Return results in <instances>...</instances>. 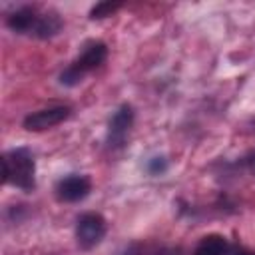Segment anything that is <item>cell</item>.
<instances>
[{"mask_svg":"<svg viewBox=\"0 0 255 255\" xmlns=\"http://www.w3.org/2000/svg\"><path fill=\"white\" fill-rule=\"evenodd\" d=\"M2 181L12 183L14 187H20L24 191H32L36 185L34 179V159L32 153L26 147H16L2 155Z\"/></svg>","mask_w":255,"mask_h":255,"instance_id":"6da1fadb","label":"cell"},{"mask_svg":"<svg viewBox=\"0 0 255 255\" xmlns=\"http://www.w3.org/2000/svg\"><path fill=\"white\" fill-rule=\"evenodd\" d=\"M106 56H108V48H106L104 42H90V44H86L82 54L60 74V84L62 86H78L90 70L98 68L106 60Z\"/></svg>","mask_w":255,"mask_h":255,"instance_id":"7a4b0ae2","label":"cell"},{"mask_svg":"<svg viewBox=\"0 0 255 255\" xmlns=\"http://www.w3.org/2000/svg\"><path fill=\"white\" fill-rule=\"evenodd\" d=\"M106 235V219L100 213H84L78 217L76 223V239L82 249H92L96 247Z\"/></svg>","mask_w":255,"mask_h":255,"instance_id":"3957f363","label":"cell"},{"mask_svg":"<svg viewBox=\"0 0 255 255\" xmlns=\"http://www.w3.org/2000/svg\"><path fill=\"white\" fill-rule=\"evenodd\" d=\"M131 126H133V108L129 104H124L116 110V114L108 124V145L122 147L126 143Z\"/></svg>","mask_w":255,"mask_h":255,"instance_id":"277c9868","label":"cell"},{"mask_svg":"<svg viewBox=\"0 0 255 255\" xmlns=\"http://www.w3.org/2000/svg\"><path fill=\"white\" fill-rule=\"evenodd\" d=\"M70 116V108L68 106H56V108H46L40 112H34L30 116L24 118V128L28 131H44L48 128H54L58 124H62L64 120H68Z\"/></svg>","mask_w":255,"mask_h":255,"instance_id":"5b68a950","label":"cell"},{"mask_svg":"<svg viewBox=\"0 0 255 255\" xmlns=\"http://www.w3.org/2000/svg\"><path fill=\"white\" fill-rule=\"evenodd\" d=\"M92 189V183L86 175H78V173H72V175H66L62 177L58 183H56V197L60 201H68V203H74V201H80L84 199Z\"/></svg>","mask_w":255,"mask_h":255,"instance_id":"8992f818","label":"cell"},{"mask_svg":"<svg viewBox=\"0 0 255 255\" xmlns=\"http://www.w3.org/2000/svg\"><path fill=\"white\" fill-rule=\"evenodd\" d=\"M38 20H40V14H38L36 8L22 6V8L14 10L6 18V24H8V28L12 32H18V34H34Z\"/></svg>","mask_w":255,"mask_h":255,"instance_id":"52a82bcc","label":"cell"},{"mask_svg":"<svg viewBox=\"0 0 255 255\" xmlns=\"http://www.w3.org/2000/svg\"><path fill=\"white\" fill-rule=\"evenodd\" d=\"M60 28H62L60 16H58L56 12H44V14H40V20H38V24H36L34 36L46 40V38L56 36V34L60 32Z\"/></svg>","mask_w":255,"mask_h":255,"instance_id":"ba28073f","label":"cell"},{"mask_svg":"<svg viewBox=\"0 0 255 255\" xmlns=\"http://www.w3.org/2000/svg\"><path fill=\"white\" fill-rule=\"evenodd\" d=\"M227 251V241L221 235H207L201 239L193 255H225Z\"/></svg>","mask_w":255,"mask_h":255,"instance_id":"9c48e42d","label":"cell"},{"mask_svg":"<svg viewBox=\"0 0 255 255\" xmlns=\"http://www.w3.org/2000/svg\"><path fill=\"white\" fill-rule=\"evenodd\" d=\"M120 6H122L120 2H98V4L90 10V18H92V20H100V18L112 16Z\"/></svg>","mask_w":255,"mask_h":255,"instance_id":"30bf717a","label":"cell"},{"mask_svg":"<svg viewBox=\"0 0 255 255\" xmlns=\"http://www.w3.org/2000/svg\"><path fill=\"white\" fill-rule=\"evenodd\" d=\"M167 169V159L165 157H151L149 161H147V171L151 173V175H159V173H163Z\"/></svg>","mask_w":255,"mask_h":255,"instance_id":"8fae6325","label":"cell"},{"mask_svg":"<svg viewBox=\"0 0 255 255\" xmlns=\"http://www.w3.org/2000/svg\"><path fill=\"white\" fill-rule=\"evenodd\" d=\"M157 255H183V249L181 247H165Z\"/></svg>","mask_w":255,"mask_h":255,"instance_id":"7c38bea8","label":"cell"},{"mask_svg":"<svg viewBox=\"0 0 255 255\" xmlns=\"http://www.w3.org/2000/svg\"><path fill=\"white\" fill-rule=\"evenodd\" d=\"M245 165H247V169L255 175V151H251V153L245 157Z\"/></svg>","mask_w":255,"mask_h":255,"instance_id":"4fadbf2b","label":"cell"},{"mask_svg":"<svg viewBox=\"0 0 255 255\" xmlns=\"http://www.w3.org/2000/svg\"><path fill=\"white\" fill-rule=\"evenodd\" d=\"M139 253V249H137V245H129V247H126L120 255H137Z\"/></svg>","mask_w":255,"mask_h":255,"instance_id":"5bb4252c","label":"cell"},{"mask_svg":"<svg viewBox=\"0 0 255 255\" xmlns=\"http://www.w3.org/2000/svg\"><path fill=\"white\" fill-rule=\"evenodd\" d=\"M231 255H255L253 251H245V249H237V251H233Z\"/></svg>","mask_w":255,"mask_h":255,"instance_id":"9a60e30c","label":"cell"}]
</instances>
